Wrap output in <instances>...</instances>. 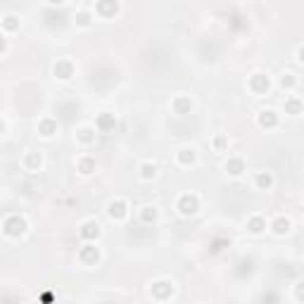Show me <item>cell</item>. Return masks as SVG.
<instances>
[{"label":"cell","mask_w":304,"mask_h":304,"mask_svg":"<svg viewBox=\"0 0 304 304\" xmlns=\"http://www.w3.org/2000/svg\"><path fill=\"white\" fill-rule=\"evenodd\" d=\"M176 209H179L181 216H193L200 209V202H197L195 195H190V193H186V195L179 197V202H176Z\"/></svg>","instance_id":"6da1fadb"},{"label":"cell","mask_w":304,"mask_h":304,"mask_svg":"<svg viewBox=\"0 0 304 304\" xmlns=\"http://www.w3.org/2000/svg\"><path fill=\"white\" fill-rule=\"evenodd\" d=\"M247 86H250V90L254 93V95H266L268 88H271L268 76H264V74H252L250 81H247Z\"/></svg>","instance_id":"7a4b0ae2"},{"label":"cell","mask_w":304,"mask_h":304,"mask_svg":"<svg viewBox=\"0 0 304 304\" xmlns=\"http://www.w3.org/2000/svg\"><path fill=\"white\" fill-rule=\"evenodd\" d=\"M22 167L27 171H31V174H36V171H41V167H43V155L36 150H29L24 157H22Z\"/></svg>","instance_id":"3957f363"},{"label":"cell","mask_w":304,"mask_h":304,"mask_svg":"<svg viewBox=\"0 0 304 304\" xmlns=\"http://www.w3.org/2000/svg\"><path fill=\"white\" fill-rule=\"evenodd\" d=\"M3 231H5V235H10V238H17V235H22V233L27 231V221L19 219V216H12V219H8V221L3 224Z\"/></svg>","instance_id":"277c9868"},{"label":"cell","mask_w":304,"mask_h":304,"mask_svg":"<svg viewBox=\"0 0 304 304\" xmlns=\"http://www.w3.org/2000/svg\"><path fill=\"white\" fill-rule=\"evenodd\" d=\"M107 214L114 221H124L126 216H128V205H126L124 200H112L107 205Z\"/></svg>","instance_id":"5b68a950"},{"label":"cell","mask_w":304,"mask_h":304,"mask_svg":"<svg viewBox=\"0 0 304 304\" xmlns=\"http://www.w3.org/2000/svg\"><path fill=\"white\" fill-rule=\"evenodd\" d=\"M268 228H271L273 235H287V233L292 231V221H290L287 216H276V219L268 224Z\"/></svg>","instance_id":"8992f818"},{"label":"cell","mask_w":304,"mask_h":304,"mask_svg":"<svg viewBox=\"0 0 304 304\" xmlns=\"http://www.w3.org/2000/svg\"><path fill=\"white\" fill-rule=\"evenodd\" d=\"M176 160H179L181 167H188V164H193V162L197 160V150L193 145H186V147H181V150L176 152Z\"/></svg>","instance_id":"52a82bcc"},{"label":"cell","mask_w":304,"mask_h":304,"mask_svg":"<svg viewBox=\"0 0 304 304\" xmlns=\"http://www.w3.org/2000/svg\"><path fill=\"white\" fill-rule=\"evenodd\" d=\"M254 188L271 190L273 188V174H271V171H257V176H254Z\"/></svg>","instance_id":"ba28073f"},{"label":"cell","mask_w":304,"mask_h":304,"mask_svg":"<svg viewBox=\"0 0 304 304\" xmlns=\"http://www.w3.org/2000/svg\"><path fill=\"white\" fill-rule=\"evenodd\" d=\"M224 169H226V174H231V176H242L245 174V162H242V157H231V160L224 164Z\"/></svg>","instance_id":"9c48e42d"},{"label":"cell","mask_w":304,"mask_h":304,"mask_svg":"<svg viewBox=\"0 0 304 304\" xmlns=\"http://www.w3.org/2000/svg\"><path fill=\"white\" fill-rule=\"evenodd\" d=\"M257 121H259L261 128H273L278 124V114L276 109H261L259 116H257Z\"/></svg>","instance_id":"30bf717a"},{"label":"cell","mask_w":304,"mask_h":304,"mask_svg":"<svg viewBox=\"0 0 304 304\" xmlns=\"http://www.w3.org/2000/svg\"><path fill=\"white\" fill-rule=\"evenodd\" d=\"M55 76H60L62 81H69L74 76V67L69 60H60V62L55 64Z\"/></svg>","instance_id":"8fae6325"},{"label":"cell","mask_w":304,"mask_h":304,"mask_svg":"<svg viewBox=\"0 0 304 304\" xmlns=\"http://www.w3.org/2000/svg\"><path fill=\"white\" fill-rule=\"evenodd\" d=\"M100 224L98 221H86V224L81 226V235L86 238V240H95V238H100Z\"/></svg>","instance_id":"7c38bea8"},{"label":"cell","mask_w":304,"mask_h":304,"mask_svg":"<svg viewBox=\"0 0 304 304\" xmlns=\"http://www.w3.org/2000/svg\"><path fill=\"white\" fill-rule=\"evenodd\" d=\"M38 133L43 135V138H53L57 133V124H55L53 119H43L41 124H38Z\"/></svg>","instance_id":"4fadbf2b"},{"label":"cell","mask_w":304,"mask_h":304,"mask_svg":"<svg viewBox=\"0 0 304 304\" xmlns=\"http://www.w3.org/2000/svg\"><path fill=\"white\" fill-rule=\"evenodd\" d=\"M266 219H261V216H250V221H247V228H250V233H254V235H259V233L266 231Z\"/></svg>","instance_id":"5bb4252c"},{"label":"cell","mask_w":304,"mask_h":304,"mask_svg":"<svg viewBox=\"0 0 304 304\" xmlns=\"http://www.w3.org/2000/svg\"><path fill=\"white\" fill-rule=\"evenodd\" d=\"M138 171H140L138 176H140L143 181H150V179H155V176H157V164H155V162H143Z\"/></svg>","instance_id":"9a60e30c"},{"label":"cell","mask_w":304,"mask_h":304,"mask_svg":"<svg viewBox=\"0 0 304 304\" xmlns=\"http://www.w3.org/2000/svg\"><path fill=\"white\" fill-rule=\"evenodd\" d=\"M157 214H160V212H157V207H155V205H145V207H140V219H143L145 224L155 221V219H157Z\"/></svg>","instance_id":"2e32d148"},{"label":"cell","mask_w":304,"mask_h":304,"mask_svg":"<svg viewBox=\"0 0 304 304\" xmlns=\"http://www.w3.org/2000/svg\"><path fill=\"white\" fill-rule=\"evenodd\" d=\"M79 171L83 174V176H88V174H93L95 171V160H79Z\"/></svg>","instance_id":"e0dca14e"},{"label":"cell","mask_w":304,"mask_h":304,"mask_svg":"<svg viewBox=\"0 0 304 304\" xmlns=\"http://www.w3.org/2000/svg\"><path fill=\"white\" fill-rule=\"evenodd\" d=\"M280 83H283V88H292V86L297 83L295 74H283V79H280Z\"/></svg>","instance_id":"ac0fdd59"},{"label":"cell","mask_w":304,"mask_h":304,"mask_svg":"<svg viewBox=\"0 0 304 304\" xmlns=\"http://www.w3.org/2000/svg\"><path fill=\"white\" fill-rule=\"evenodd\" d=\"M226 145H228V140H226V135H224V133H219V135L214 138V147H216V152H221V150L226 147Z\"/></svg>","instance_id":"d6986e66"},{"label":"cell","mask_w":304,"mask_h":304,"mask_svg":"<svg viewBox=\"0 0 304 304\" xmlns=\"http://www.w3.org/2000/svg\"><path fill=\"white\" fill-rule=\"evenodd\" d=\"M287 107L292 109V114H299V100H297V98L287 100Z\"/></svg>","instance_id":"ffe728a7"},{"label":"cell","mask_w":304,"mask_h":304,"mask_svg":"<svg viewBox=\"0 0 304 304\" xmlns=\"http://www.w3.org/2000/svg\"><path fill=\"white\" fill-rule=\"evenodd\" d=\"M295 60H297V64H302V48H297V53H295Z\"/></svg>","instance_id":"44dd1931"},{"label":"cell","mask_w":304,"mask_h":304,"mask_svg":"<svg viewBox=\"0 0 304 304\" xmlns=\"http://www.w3.org/2000/svg\"><path fill=\"white\" fill-rule=\"evenodd\" d=\"M5 45H8V43H5V36L0 34V53H5Z\"/></svg>","instance_id":"7402d4cb"}]
</instances>
